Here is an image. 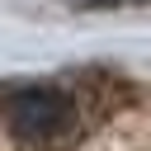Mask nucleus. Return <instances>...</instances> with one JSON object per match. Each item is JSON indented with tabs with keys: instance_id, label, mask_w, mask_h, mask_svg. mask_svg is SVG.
Returning <instances> with one entry per match:
<instances>
[{
	"instance_id": "obj_1",
	"label": "nucleus",
	"mask_w": 151,
	"mask_h": 151,
	"mask_svg": "<svg viewBox=\"0 0 151 151\" xmlns=\"http://www.w3.org/2000/svg\"><path fill=\"white\" fill-rule=\"evenodd\" d=\"M5 123H9V132L24 137V142H52V137H61V132L76 123V109H71V99H66L61 90H52V85H24V90L9 94Z\"/></svg>"
}]
</instances>
